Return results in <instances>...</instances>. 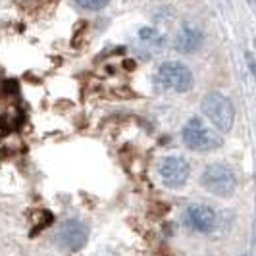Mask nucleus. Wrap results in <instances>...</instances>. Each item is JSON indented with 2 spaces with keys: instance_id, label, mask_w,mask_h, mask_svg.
I'll list each match as a JSON object with an SVG mask.
<instances>
[{
  "instance_id": "nucleus-13",
  "label": "nucleus",
  "mask_w": 256,
  "mask_h": 256,
  "mask_svg": "<svg viewBox=\"0 0 256 256\" xmlns=\"http://www.w3.org/2000/svg\"><path fill=\"white\" fill-rule=\"evenodd\" d=\"M98 256H114V254H110V252H102V254H98Z\"/></svg>"
},
{
  "instance_id": "nucleus-5",
  "label": "nucleus",
  "mask_w": 256,
  "mask_h": 256,
  "mask_svg": "<svg viewBox=\"0 0 256 256\" xmlns=\"http://www.w3.org/2000/svg\"><path fill=\"white\" fill-rule=\"evenodd\" d=\"M156 81L168 90L187 92L192 87V74L180 62H164L156 70Z\"/></svg>"
},
{
  "instance_id": "nucleus-2",
  "label": "nucleus",
  "mask_w": 256,
  "mask_h": 256,
  "mask_svg": "<svg viewBox=\"0 0 256 256\" xmlns=\"http://www.w3.org/2000/svg\"><path fill=\"white\" fill-rule=\"evenodd\" d=\"M200 185L214 196L230 198L237 189V176H235L231 166L222 164V162H214L202 170Z\"/></svg>"
},
{
  "instance_id": "nucleus-9",
  "label": "nucleus",
  "mask_w": 256,
  "mask_h": 256,
  "mask_svg": "<svg viewBox=\"0 0 256 256\" xmlns=\"http://www.w3.org/2000/svg\"><path fill=\"white\" fill-rule=\"evenodd\" d=\"M139 38L144 40V42H150V44H162L164 38L160 37V33L152 29V27H142L139 29Z\"/></svg>"
},
{
  "instance_id": "nucleus-8",
  "label": "nucleus",
  "mask_w": 256,
  "mask_h": 256,
  "mask_svg": "<svg viewBox=\"0 0 256 256\" xmlns=\"http://www.w3.org/2000/svg\"><path fill=\"white\" fill-rule=\"evenodd\" d=\"M202 44V33L192 26H183L176 35V48L183 54L196 52Z\"/></svg>"
},
{
  "instance_id": "nucleus-4",
  "label": "nucleus",
  "mask_w": 256,
  "mask_h": 256,
  "mask_svg": "<svg viewBox=\"0 0 256 256\" xmlns=\"http://www.w3.org/2000/svg\"><path fill=\"white\" fill-rule=\"evenodd\" d=\"M181 137H183L185 146L194 152H210L222 144L218 135L212 129L206 128L200 118H191L181 131Z\"/></svg>"
},
{
  "instance_id": "nucleus-1",
  "label": "nucleus",
  "mask_w": 256,
  "mask_h": 256,
  "mask_svg": "<svg viewBox=\"0 0 256 256\" xmlns=\"http://www.w3.org/2000/svg\"><path fill=\"white\" fill-rule=\"evenodd\" d=\"M89 237L90 230L83 220L68 218L54 230L52 243L64 254H77V252H81L87 246Z\"/></svg>"
},
{
  "instance_id": "nucleus-14",
  "label": "nucleus",
  "mask_w": 256,
  "mask_h": 256,
  "mask_svg": "<svg viewBox=\"0 0 256 256\" xmlns=\"http://www.w3.org/2000/svg\"><path fill=\"white\" fill-rule=\"evenodd\" d=\"M241 256H246V254H241Z\"/></svg>"
},
{
  "instance_id": "nucleus-10",
  "label": "nucleus",
  "mask_w": 256,
  "mask_h": 256,
  "mask_svg": "<svg viewBox=\"0 0 256 256\" xmlns=\"http://www.w3.org/2000/svg\"><path fill=\"white\" fill-rule=\"evenodd\" d=\"M79 8L89 10V12H98L108 4V0H74Z\"/></svg>"
},
{
  "instance_id": "nucleus-6",
  "label": "nucleus",
  "mask_w": 256,
  "mask_h": 256,
  "mask_svg": "<svg viewBox=\"0 0 256 256\" xmlns=\"http://www.w3.org/2000/svg\"><path fill=\"white\" fill-rule=\"evenodd\" d=\"M183 224L198 235H210L218 228V212L212 206L194 202V204H189L185 208Z\"/></svg>"
},
{
  "instance_id": "nucleus-7",
  "label": "nucleus",
  "mask_w": 256,
  "mask_h": 256,
  "mask_svg": "<svg viewBox=\"0 0 256 256\" xmlns=\"http://www.w3.org/2000/svg\"><path fill=\"white\" fill-rule=\"evenodd\" d=\"M160 180L168 189H181L191 176V166L183 156H166L158 166Z\"/></svg>"
},
{
  "instance_id": "nucleus-11",
  "label": "nucleus",
  "mask_w": 256,
  "mask_h": 256,
  "mask_svg": "<svg viewBox=\"0 0 256 256\" xmlns=\"http://www.w3.org/2000/svg\"><path fill=\"white\" fill-rule=\"evenodd\" d=\"M246 60H248V68H250V72L256 76V66H254V58H250V54H246Z\"/></svg>"
},
{
  "instance_id": "nucleus-12",
  "label": "nucleus",
  "mask_w": 256,
  "mask_h": 256,
  "mask_svg": "<svg viewBox=\"0 0 256 256\" xmlns=\"http://www.w3.org/2000/svg\"><path fill=\"white\" fill-rule=\"evenodd\" d=\"M6 131H8V126H6V124L0 120V137H2V135H6Z\"/></svg>"
},
{
  "instance_id": "nucleus-3",
  "label": "nucleus",
  "mask_w": 256,
  "mask_h": 256,
  "mask_svg": "<svg viewBox=\"0 0 256 256\" xmlns=\"http://www.w3.org/2000/svg\"><path fill=\"white\" fill-rule=\"evenodd\" d=\"M202 112L206 114V118L222 131L228 133L233 128L235 122V108L228 96H224L222 92H208L204 96V100L200 104Z\"/></svg>"
}]
</instances>
